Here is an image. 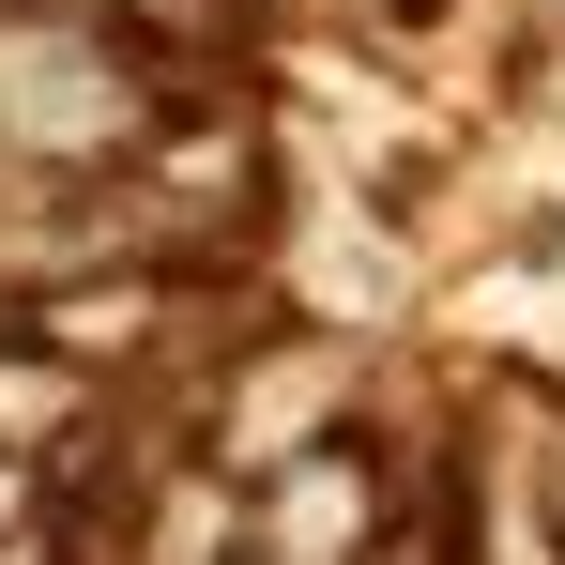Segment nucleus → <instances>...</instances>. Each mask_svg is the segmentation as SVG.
I'll list each match as a JSON object with an SVG mask.
<instances>
[{
	"label": "nucleus",
	"instance_id": "7ed1b4c3",
	"mask_svg": "<svg viewBox=\"0 0 565 565\" xmlns=\"http://www.w3.org/2000/svg\"><path fill=\"white\" fill-rule=\"evenodd\" d=\"M397 504H413V473H382L367 444H306L245 489V565H382Z\"/></svg>",
	"mask_w": 565,
	"mask_h": 565
},
{
	"label": "nucleus",
	"instance_id": "423d86ee",
	"mask_svg": "<svg viewBox=\"0 0 565 565\" xmlns=\"http://www.w3.org/2000/svg\"><path fill=\"white\" fill-rule=\"evenodd\" d=\"M77 15H107L122 46H214L230 31V0H77Z\"/></svg>",
	"mask_w": 565,
	"mask_h": 565
},
{
	"label": "nucleus",
	"instance_id": "39448f33",
	"mask_svg": "<svg viewBox=\"0 0 565 565\" xmlns=\"http://www.w3.org/2000/svg\"><path fill=\"white\" fill-rule=\"evenodd\" d=\"M169 306H184L169 276H122V260H107V276H46L31 306H15V337H31V352H62V367L93 382V367H138V352L169 337Z\"/></svg>",
	"mask_w": 565,
	"mask_h": 565
},
{
	"label": "nucleus",
	"instance_id": "6e6552de",
	"mask_svg": "<svg viewBox=\"0 0 565 565\" xmlns=\"http://www.w3.org/2000/svg\"><path fill=\"white\" fill-rule=\"evenodd\" d=\"M397 15H428V0H397Z\"/></svg>",
	"mask_w": 565,
	"mask_h": 565
},
{
	"label": "nucleus",
	"instance_id": "f257e3e1",
	"mask_svg": "<svg viewBox=\"0 0 565 565\" xmlns=\"http://www.w3.org/2000/svg\"><path fill=\"white\" fill-rule=\"evenodd\" d=\"M184 93H153V46H122L77 0H31L0 15V153L46 169V184H122L153 153V122Z\"/></svg>",
	"mask_w": 565,
	"mask_h": 565
},
{
	"label": "nucleus",
	"instance_id": "f03ea898",
	"mask_svg": "<svg viewBox=\"0 0 565 565\" xmlns=\"http://www.w3.org/2000/svg\"><path fill=\"white\" fill-rule=\"evenodd\" d=\"M245 214H260V122L184 93L153 122V153L122 169V245H230Z\"/></svg>",
	"mask_w": 565,
	"mask_h": 565
},
{
	"label": "nucleus",
	"instance_id": "0eeeda50",
	"mask_svg": "<svg viewBox=\"0 0 565 565\" xmlns=\"http://www.w3.org/2000/svg\"><path fill=\"white\" fill-rule=\"evenodd\" d=\"M551 520H565V473H551Z\"/></svg>",
	"mask_w": 565,
	"mask_h": 565
},
{
	"label": "nucleus",
	"instance_id": "20e7f679",
	"mask_svg": "<svg viewBox=\"0 0 565 565\" xmlns=\"http://www.w3.org/2000/svg\"><path fill=\"white\" fill-rule=\"evenodd\" d=\"M306 444H352V352H337V337L245 352V367L214 382V428H199V459L230 473V489H260V473L306 459Z\"/></svg>",
	"mask_w": 565,
	"mask_h": 565
}]
</instances>
